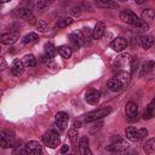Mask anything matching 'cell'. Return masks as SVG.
<instances>
[{
  "label": "cell",
  "instance_id": "f35d334b",
  "mask_svg": "<svg viewBox=\"0 0 155 155\" xmlns=\"http://www.w3.org/2000/svg\"><path fill=\"white\" fill-rule=\"evenodd\" d=\"M15 153H16V154H18V155H27V149H25V145H24V147H19V148H17Z\"/></svg>",
  "mask_w": 155,
  "mask_h": 155
},
{
  "label": "cell",
  "instance_id": "277c9868",
  "mask_svg": "<svg viewBox=\"0 0 155 155\" xmlns=\"http://www.w3.org/2000/svg\"><path fill=\"white\" fill-rule=\"evenodd\" d=\"M120 19L124 21L125 23L131 24V25H134V27L140 22V19L138 18V16L133 11H131V10H124L120 13Z\"/></svg>",
  "mask_w": 155,
  "mask_h": 155
},
{
  "label": "cell",
  "instance_id": "cb8c5ba5",
  "mask_svg": "<svg viewBox=\"0 0 155 155\" xmlns=\"http://www.w3.org/2000/svg\"><path fill=\"white\" fill-rule=\"evenodd\" d=\"M154 149H155V138H150L144 143L143 150L145 154H151L154 151Z\"/></svg>",
  "mask_w": 155,
  "mask_h": 155
},
{
  "label": "cell",
  "instance_id": "7c38bea8",
  "mask_svg": "<svg viewBox=\"0 0 155 155\" xmlns=\"http://www.w3.org/2000/svg\"><path fill=\"white\" fill-rule=\"evenodd\" d=\"M125 136L128 140H132V142H138L142 139L140 134H139V130H137L136 127H132V126H130L125 130Z\"/></svg>",
  "mask_w": 155,
  "mask_h": 155
},
{
  "label": "cell",
  "instance_id": "7a4b0ae2",
  "mask_svg": "<svg viewBox=\"0 0 155 155\" xmlns=\"http://www.w3.org/2000/svg\"><path fill=\"white\" fill-rule=\"evenodd\" d=\"M111 113V108L110 107H103L99 109H96L91 113H88L85 117L86 122H92V121H97V120H102L104 116L109 115Z\"/></svg>",
  "mask_w": 155,
  "mask_h": 155
},
{
  "label": "cell",
  "instance_id": "e0dca14e",
  "mask_svg": "<svg viewBox=\"0 0 155 155\" xmlns=\"http://www.w3.org/2000/svg\"><path fill=\"white\" fill-rule=\"evenodd\" d=\"M155 68V62L154 61H147L142 64L140 70H139V76H144L147 74H149L153 69Z\"/></svg>",
  "mask_w": 155,
  "mask_h": 155
},
{
  "label": "cell",
  "instance_id": "4dcf8cb0",
  "mask_svg": "<svg viewBox=\"0 0 155 155\" xmlns=\"http://www.w3.org/2000/svg\"><path fill=\"white\" fill-rule=\"evenodd\" d=\"M23 63L27 67H35L36 65V58L33 54H27L23 57Z\"/></svg>",
  "mask_w": 155,
  "mask_h": 155
},
{
  "label": "cell",
  "instance_id": "bcb514c9",
  "mask_svg": "<svg viewBox=\"0 0 155 155\" xmlns=\"http://www.w3.org/2000/svg\"><path fill=\"white\" fill-rule=\"evenodd\" d=\"M68 155H75V154H68Z\"/></svg>",
  "mask_w": 155,
  "mask_h": 155
},
{
  "label": "cell",
  "instance_id": "3957f363",
  "mask_svg": "<svg viewBox=\"0 0 155 155\" xmlns=\"http://www.w3.org/2000/svg\"><path fill=\"white\" fill-rule=\"evenodd\" d=\"M42 139H44L45 145H47L48 148H52V149L57 148V147L59 145V142H61L58 133H57L56 131H52V130H51V131H47V132L44 134Z\"/></svg>",
  "mask_w": 155,
  "mask_h": 155
},
{
  "label": "cell",
  "instance_id": "74e56055",
  "mask_svg": "<svg viewBox=\"0 0 155 155\" xmlns=\"http://www.w3.org/2000/svg\"><path fill=\"white\" fill-rule=\"evenodd\" d=\"M138 65V58L137 57H132V62H131V73H134Z\"/></svg>",
  "mask_w": 155,
  "mask_h": 155
},
{
  "label": "cell",
  "instance_id": "8fae6325",
  "mask_svg": "<svg viewBox=\"0 0 155 155\" xmlns=\"http://www.w3.org/2000/svg\"><path fill=\"white\" fill-rule=\"evenodd\" d=\"M69 39H70V41H71V44L74 45L75 48H80V47H82L86 44V41H85L84 36L81 35V33H78V31L70 33Z\"/></svg>",
  "mask_w": 155,
  "mask_h": 155
},
{
  "label": "cell",
  "instance_id": "9c48e42d",
  "mask_svg": "<svg viewBox=\"0 0 155 155\" xmlns=\"http://www.w3.org/2000/svg\"><path fill=\"white\" fill-rule=\"evenodd\" d=\"M68 121H69V116L67 113L64 111H59L54 116V122H56V126L59 128V130H64L68 125Z\"/></svg>",
  "mask_w": 155,
  "mask_h": 155
},
{
  "label": "cell",
  "instance_id": "d6986e66",
  "mask_svg": "<svg viewBox=\"0 0 155 155\" xmlns=\"http://www.w3.org/2000/svg\"><path fill=\"white\" fill-rule=\"evenodd\" d=\"M85 99H86V102L88 103V104H97L98 102H99V92L98 91H96V90H92V91H90L87 94H86V97H85Z\"/></svg>",
  "mask_w": 155,
  "mask_h": 155
},
{
  "label": "cell",
  "instance_id": "603a6c76",
  "mask_svg": "<svg viewBox=\"0 0 155 155\" xmlns=\"http://www.w3.org/2000/svg\"><path fill=\"white\" fill-rule=\"evenodd\" d=\"M140 46L144 48V50H148V48H150L153 45H154V39H153V36H150V35H143L142 38H140Z\"/></svg>",
  "mask_w": 155,
  "mask_h": 155
},
{
  "label": "cell",
  "instance_id": "7bdbcfd3",
  "mask_svg": "<svg viewBox=\"0 0 155 155\" xmlns=\"http://www.w3.org/2000/svg\"><path fill=\"white\" fill-rule=\"evenodd\" d=\"M81 127V121H74V128Z\"/></svg>",
  "mask_w": 155,
  "mask_h": 155
},
{
  "label": "cell",
  "instance_id": "5b68a950",
  "mask_svg": "<svg viewBox=\"0 0 155 155\" xmlns=\"http://www.w3.org/2000/svg\"><path fill=\"white\" fill-rule=\"evenodd\" d=\"M128 149V143L126 142V139L116 137V139L109 145V150L114 151V153H124Z\"/></svg>",
  "mask_w": 155,
  "mask_h": 155
},
{
  "label": "cell",
  "instance_id": "b9f144b4",
  "mask_svg": "<svg viewBox=\"0 0 155 155\" xmlns=\"http://www.w3.org/2000/svg\"><path fill=\"white\" fill-rule=\"evenodd\" d=\"M0 63H1L0 69H1V70H4V69L6 68V62H5V59H4V58H0Z\"/></svg>",
  "mask_w": 155,
  "mask_h": 155
},
{
  "label": "cell",
  "instance_id": "4316f807",
  "mask_svg": "<svg viewBox=\"0 0 155 155\" xmlns=\"http://www.w3.org/2000/svg\"><path fill=\"white\" fill-rule=\"evenodd\" d=\"M39 40V36H38V34L36 33H29V34H27L24 38H23V44H34V42H36Z\"/></svg>",
  "mask_w": 155,
  "mask_h": 155
},
{
  "label": "cell",
  "instance_id": "f1b7e54d",
  "mask_svg": "<svg viewBox=\"0 0 155 155\" xmlns=\"http://www.w3.org/2000/svg\"><path fill=\"white\" fill-rule=\"evenodd\" d=\"M97 5L101 7H105V8H117V4L110 0H101L97 1Z\"/></svg>",
  "mask_w": 155,
  "mask_h": 155
},
{
  "label": "cell",
  "instance_id": "d590c367",
  "mask_svg": "<svg viewBox=\"0 0 155 155\" xmlns=\"http://www.w3.org/2000/svg\"><path fill=\"white\" fill-rule=\"evenodd\" d=\"M68 136H69V138H70V140L71 142H75L76 139H78V131L75 130V128H73V130H69L68 131Z\"/></svg>",
  "mask_w": 155,
  "mask_h": 155
},
{
  "label": "cell",
  "instance_id": "60d3db41",
  "mask_svg": "<svg viewBox=\"0 0 155 155\" xmlns=\"http://www.w3.org/2000/svg\"><path fill=\"white\" fill-rule=\"evenodd\" d=\"M68 150H69V147H68V145H63V147L61 148V153H62V154H67Z\"/></svg>",
  "mask_w": 155,
  "mask_h": 155
},
{
  "label": "cell",
  "instance_id": "ee69618b",
  "mask_svg": "<svg viewBox=\"0 0 155 155\" xmlns=\"http://www.w3.org/2000/svg\"><path fill=\"white\" fill-rule=\"evenodd\" d=\"M124 155H138V154H137V151H130V153L124 154Z\"/></svg>",
  "mask_w": 155,
  "mask_h": 155
},
{
  "label": "cell",
  "instance_id": "4fadbf2b",
  "mask_svg": "<svg viewBox=\"0 0 155 155\" xmlns=\"http://www.w3.org/2000/svg\"><path fill=\"white\" fill-rule=\"evenodd\" d=\"M107 86H108V88H109L110 91H113V92H119V91H121V90L125 87L124 84H122L119 79H116V78L109 79L108 82H107Z\"/></svg>",
  "mask_w": 155,
  "mask_h": 155
},
{
  "label": "cell",
  "instance_id": "f6af8a7d",
  "mask_svg": "<svg viewBox=\"0 0 155 155\" xmlns=\"http://www.w3.org/2000/svg\"><path fill=\"white\" fill-rule=\"evenodd\" d=\"M143 2H144V0H138L137 1V4H143Z\"/></svg>",
  "mask_w": 155,
  "mask_h": 155
},
{
  "label": "cell",
  "instance_id": "2e32d148",
  "mask_svg": "<svg viewBox=\"0 0 155 155\" xmlns=\"http://www.w3.org/2000/svg\"><path fill=\"white\" fill-rule=\"evenodd\" d=\"M125 113H126V116L130 117V119H133L137 116V113H138V105L133 102H128L126 104V108H125Z\"/></svg>",
  "mask_w": 155,
  "mask_h": 155
},
{
  "label": "cell",
  "instance_id": "1f68e13d",
  "mask_svg": "<svg viewBox=\"0 0 155 155\" xmlns=\"http://www.w3.org/2000/svg\"><path fill=\"white\" fill-rule=\"evenodd\" d=\"M103 126V121L102 120H97V121H93V124L90 126V133L91 134H94V133H97L99 130H101V127Z\"/></svg>",
  "mask_w": 155,
  "mask_h": 155
},
{
  "label": "cell",
  "instance_id": "5bb4252c",
  "mask_svg": "<svg viewBox=\"0 0 155 155\" xmlns=\"http://www.w3.org/2000/svg\"><path fill=\"white\" fill-rule=\"evenodd\" d=\"M79 151L81 155H93V153L91 151V149L88 147V138L86 136L82 137L79 142Z\"/></svg>",
  "mask_w": 155,
  "mask_h": 155
},
{
  "label": "cell",
  "instance_id": "ab89813d",
  "mask_svg": "<svg viewBox=\"0 0 155 155\" xmlns=\"http://www.w3.org/2000/svg\"><path fill=\"white\" fill-rule=\"evenodd\" d=\"M139 134H140V138L143 139L148 134V130L147 128H139Z\"/></svg>",
  "mask_w": 155,
  "mask_h": 155
},
{
  "label": "cell",
  "instance_id": "30bf717a",
  "mask_svg": "<svg viewBox=\"0 0 155 155\" xmlns=\"http://www.w3.org/2000/svg\"><path fill=\"white\" fill-rule=\"evenodd\" d=\"M126 46H127V41H126V39L122 38V36H117V38H115V39L110 42V47H111L114 51H116V52H122V51L126 48Z\"/></svg>",
  "mask_w": 155,
  "mask_h": 155
},
{
  "label": "cell",
  "instance_id": "ffe728a7",
  "mask_svg": "<svg viewBox=\"0 0 155 155\" xmlns=\"http://www.w3.org/2000/svg\"><path fill=\"white\" fill-rule=\"evenodd\" d=\"M105 33V25L104 23L102 22H98L96 25H94V29H93V39H101Z\"/></svg>",
  "mask_w": 155,
  "mask_h": 155
},
{
  "label": "cell",
  "instance_id": "83f0119b",
  "mask_svg": "<svg viewBox=\"0 0 155 155\" xmlns=\"http://www.w3.org/2000/svg\"><path fill=\"white\" fill-rule=\"evenodd\" d=\"M115 78L119 79L124 84V86H126L128 84V81H130V73H127V71H119V73H116Z\"/></svg>",
  "mask_w": 155,
  "mask_h": 155
},
{
  "label": "cell",
  "instance_id": "44dd1931",
  "mask_svg": "<svg viewBox=\"0 0 155 155\" xmlns=\"http://www.w3.org/2000/svg\"><path fill=\"white\" fill-rule=\"evenodd\" d=\"M140 17H142V21L143 22L149 23V22H151L155 18V11L153 8H145V10L142 11Z\"/></svg>",
  "mask_w": 155,
  "mask_h": 155
},
{
  "label": "cell",
  "instance_id": "d4e9b609",
  "mask_svg": "<svg viewBox=\"0 0 155 155\" xmlns=\"http://www.w3.org/2000/svg\"><path fill=\"white\" fill-rule=\"evenodd\" d=\"M58 52L63 58H70V56L73 53V50H71V47H69L67 45H62V46L58 47Z\"/></svg>",
  "mask_w": 155,
  "mask_h": 155
},
{
  "label": "cell",
  "instance_id": "484cf974",
  "mask_svg": "<svg viewBox=\"0 0 155 155\" xmlns=\"http://www.w3.org/2000/svg\"><path fill=\"white\" fill-rule=\"evenodd\" d=\"M71 23H73V18H71V17H64V18H61V19H59V21L56 23L54 28H57V29L65 28V27L70 25Z\"/></svg>",
  "mask_w": 155,
  "mask_h": 155
},
{
  "label": "cell",
  "instance_id": "9a60e30c",
  "mask_svg": "<svg viewBox=\"0 0 155 155\" xmlns=\"http://www.w3.org/2000/svg\"><path fill=\"white\" fill-rule=\"evenodd\" d=\"M11 70H12V74L15 76H21L24 71V63L23 61H19V59H15L12 65H11Z\"/></svg>",
  "mask_w": 155,
  "mask_h": 155
},
{
  "label": "cell",
  "instance_id": "ac0fdd59",
  "mask_svg": "<svg viewBox=\"0 0 155 155\" xmlns=\"http://www.w3.org/2000/svg\"><path fill=\"white\" fill-rule=\"evenodd\" d=\"M154 113H155V97L150 101V103L147 105V108H145V110H144V113H143V117L144 119H151L153 116H154Z\"/></svg>",
  "mask_w": 155,
  "mask_h": 155
},
{
  "label": "cell",
  "instance_id": "836d02e7",
  "mask_svg": "<svg viewBox=\"0 0 155 155\" xmlns=\"http://www.w3.org/2000/svg\"><path fill=\"white\" fill-rule=\"evenodd\" d=\"M45 53L48 54L51 58H53L56 56V53H57V48L52 44H46L45 45Z\"/></svg>",
  "mask_w": 155,
  "mask_h": 155
},
{
  "label": "cell",
  "instance_id": "6da1fadb",
  "mask_svg": "<svg viewBox=\"0 0 155 155\" xmlns=\"http://www.w3.org/2000/svg\"><path fill=\"white\" fill-rule=\"evenodd\" d=\"M131 62H132L131 56L128 53H122L119 57H116V59L114 62V65L117 69V73L119 71H126L127 69L131 70Z\"/></svg>",
  "mask_w": 155,
  "mask_h": 155
},
{
  "label": "cell",
  "instance_id": "e575fe53",
  "mask_svg": "<svg viewBox=\"0 0 155 155\" xmlns=\"http://www.w3.org/2000/svg\"><path fill=\"white\" fill-rule=\"evenodd\" d=\"M36 28H38V30H39V31L44 33V31H46V30H47L48 25H47V23H46L45 21H42V19H39V21L36 22Z\"/></svg>",
  "mask_w": 155,
  "mask_h": 155
},
{
  "label": "cell",
  "instance_id": "ba28073f",
  "mask_svg": "<svg viewBox=\"0 0 155 155\" xmlns=\"http://www.w3.org/2000/svg\"><path fill=\"white\" fill-rule=\"evenodd\" d=\"M16 15L18 17H21L22 19H24L25 22L30 23V24H34L35 23V16L33 15V12L29 10V8H17L16 10Z\"/></svg>",
  "mask_w": 155,
  "mask_h": 155
},
{
  "label": "cell",
  "instance_id": "d6a6232c",
  "mask_svg": "<svg viewBox=\"0 0 155 155\" xmlns=\"http://www.w3.org/2000/svg\"><path fill=\"white\" fill-rule=\"evenodd\" d=\"M148 29H149V24L145 23V22H143L142 19H140V22L134 27V31H137V33H145Z\"/></svg>",
  "mask_w": 155,
  "mask_h": 155
},
{
  "label": "cell",
  "instance_id": "8d00e7d4",
  "mask_svg": "<svg viewBox=\"0 0 155 155\" xmlns=\"http://www.w3.org/2000/svg\"><path fill=\"white\" fill-rule=\"evenodd\" d=\"M50 4H51L50 1H46V0H40V1H38V2H36V7H38L39 10H42V8L47 7Z\"/></svg>",
  "mask_w": 155,
  "mask_h": 155
},
{
  "label": "cell",
  "instance_id": "7402d4cb",
  "mask_svg": "<svg viewBox=\"0 0 155 155\" xmlns=\"http://www.w3.org/2000/svg\"><path fill=\"white\" fill-rule=\"evenodd\" d=\"M1 42L5 44V45H13L18 39H17V35L12 34V33H6V34H2L1 38H0Z\"/></svg>",
  "mask_w": 155,
  "mask_h": 155
},
{
  "label": "cell",
  "instance_id": "f546056e",
  "mask_svg": "<svg viewBox=\"0 0 155 155\" xmlns=\"http://www.w3.org/2000/svg\"><path fill=\"white\" fill-rule=\"evenodd\" d=\"M81 35L84 36L85 41L90 42V41L92 40V38H93V30L90 29L88 27H87V28H82V29H81Z\"/></svg>",
  "mask_w": 155,
  "mask_h": 155
},
{
  "label": "cell",
  "instance_id": "8992f818",
  "mask_svg": "<svg viewBox=\"0 0 155 155\" xmlns=\"http://www.w3.org/2000/svg\"><path fill=\"white\" fill-rule=\"evenodd\" d=\"M0 142H1V147L2 148H10L15 145V136L13 132L5 130L1 132V137H0Z\"/></svg>",
  "mask_w": 155,
  "mask_h": 155
},
{
  "label": "cell",
  "instance_id": "52a82bcc",
  "mask_svg": "<svg viewBox=\"0 0 155 155\" xmlns=\"http://www.w3.org/2000/svg\"><path fill=\"white\" fill-rule=\"evenodd\" d=\"M25 149L27 155H40L42 151V145L36 140H30L25 144Z\"/></svg>",
  "mask_w": 155,
  "mask_h": 155
}]
</instances>
